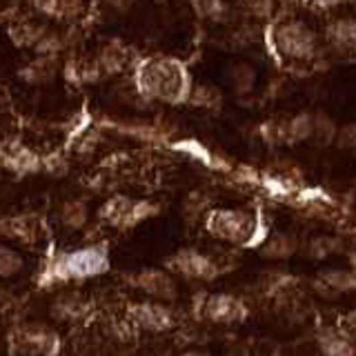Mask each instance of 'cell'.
<instances>
[{
  "label": "cell",
  "instance_id": "cell-15",
  "mask_svg": "<svg viewBox=\"0 0 356 356\" xmlns=\"http://www.w3.org/2000/svg\"><path fill=\"white\" fill-rule=\"evenodd\" d=\"M325 40L332 49L350 54L356 44V22L354 18H337L325 27Z\"/></svg>",
  "mask_w": 356,
  "mask_h": 356
},
{
  "label": "cell",
  "instance_id": "cell-8",
  "mask_svg": "<svg viewBox=\"0 0 356 356\" xmlns=\"http://www.w3.org/2000/svg\"><path fill=\"white\" fill-rule=\"evenodd\" d=\"M200 316L216 325H234L250 316V307L243 298L229 292H216L205 296L203 305H200Z\"/></svg>",
  "mask_w": 356,
  "mask_h": 356
},
{
  "label": "cell",
  "instance_id": "cell-6",
  "mask_svg": "<svg viewBox=\"0 0 356 356\" xmlns=\"http://www.w3.org/2000/svg\"><path fill=\"white\" fill-rule=\"evenodd\" d=\"M156 211H159V205L149 203V200H136L129 196H111L107 203L100 207V218L107 220L111 227L116 229H131L140 225L143 220L152 218Z\"/></svg>",
  "mask_w": 356,
  "mask_h": 356
},
{
  "label": "cell",
  "instance_id": "cell-9",
  "mask_svg": "<svg viewBox=\"0 0 356 356\" xmlns=\"http://www.w3.org/2000/svg\"><path fill=\"white\" fill-rule=\"evenodd\" d=\"M11 341L22 356H56L60 350L58 334L47 325H38V323L18 327Z\"/></svg>",
  "mask_w": 356,
  "mask_h": 356
},
{
  "label": "cell",
  "instance_id": "cell-1",
  "mask_svg": "<svg viewBox=\"0 0 356 356\" xmlns=\"http://www.w3.org/2000/svg\"><path fill=\"white\" fill-rule=\"evenodd\" d=\"M136 87L147 100H159L167 105H181L189 98L192 81L183 63L167 56L147 58L136 70Z\"/></svg>",
  "mask_w": 356,
  "mask_h": 356
},
{
  "label": "cell",
  "instance_id": "cell-14",
  "mask_svg": "<svg viewBox=\"0 0 356 356\" xmlns=\"http://www.w3.org/2000/svg\"><path fill=\"white\" fill-rule=\"evenodd\" d=\"M316 345L321 356H354V339L341 327L325 325L316 334Z\"/></svg>",
  "mask_w": 356,
  "mask_h": 356
},
{
  "label": "cell",
  "instance_id": "cell-10",
  "mask_svg": "<svg viewBox=\"0 0 356 356\" xmlns=\"http://www.w3.org/2000/svg\"><path fill=\"white\" fill-rule=\"evenodd\" d=\"M127 316L134 325H138L140 330L147 332H170L176 327V312L165 305V303H156V300H138L127 307Z\"/></svg>",
  "mask_w": 356,
  "mask_h": 356
},
{
  "label": "cell",
  "instance_id": "cell-3",
  "mask_svg": "<svg viewBox=\"0 0 356 356\" xmlns=\"http://www.w3.org/2000/svg\"><path fill=\"white\" fill-rule=\"evenodd\" d=\"M276 51L289 60H309L318 49V38L303 20H285L272 33Z\"/></svg>",
  "mask_w": 356,
  "mask_h": 356
},
{
  "label": "cell",
  "instance_id": "cell-16",
  "mask_svg": "<svg viewBox=\"0 0 356 356\" xmlns=\"http://www.w3.org/2000/svg\"><path fill=\"white\" fill-rule=\"evenodd\" d=\"M87 312V303L81 294L76 292H65L54 300L51 314L58 321H78Z\"/></svg>",
  "mask_w": 356,
  "mask_h": 356
},
{
  "label": "cell",
  "instance_id": "cell-7",
  "mask_svg": "<svg viewBox=\"0 0 356 356\" xmlns=\"http://www.w3.org/2000/svg\"><path fill=\"white\" fill-rule=\"evenodd\" d=\"M129 285L136 287L138 292H143L149 300H156V303L172 305L178 298L176 278L170 272L159 270V267H147V270H140L136 274H131Z\"/></svg>",
  "mask_w": 356,
  "mask_h": 356
},
{
  "label": "cell",
  "instance_id": "cell-22",
  "mask_svg": "<svg viewBox=\"0 0 356 356\" xmlns=\"http://www.w3.org/2000/svg\"><path fill=\"white\" fill-rule=\"evenodd\" d=\"M54 65H56V58H40V56H38V60L29 63V65L25 67V70H22L20 76L25 78L27 83H31V85L49 83L51 78L56 76Z\"/></svg>",
  "mask_w": 356,
  "mask_h": 356
},
{
  "label": "cell",
  "instance_id": "cell-5",
  "mask_svg": "<svg viewBox=\"0 0 356 356\" xmlns=\"http://www.w3.org/2000/svg\"><path fill=\"white\" fill-rule=\"evenodd\" d=\"M163 270L170 272L172 276L176 274V276L187 278V281H203V283L214 281L220 274L218 263L211 259L209 254L194 250V248H183L170 254L165 259Z\"/></svg>",
  "mask_w": 356,
  "mask_h": 356
},
{
  "label": "cell",
  "instance_id": "cell-17",
  "mask_svg": "<svg viewBox=\"0 0 356 356\" xmlns=\"http://www.w3.org/2000/svg\"><path fill=\"white\" fill-rule=\"evenodd\" d=\"M298 252V243L292 234H274L265 241L261 254L270 261H287Z\"/></svg>",
  "mask_w": 356,
  "mask_h": 356
},
{
  "label": "cell",
  "instance_id": "cell-20",
  "mask_svg": "<svg viewBox=\"0 0 356 356\" xmlns=\"http://www.w3.org/2000/svg\"><path fill=\"white\" fill-rule=\"evenodd\" d=\"M287 138L292 143L314 138V116L307 114V111H300L294 118H289V122L285 125V140Z\"/></svg>",
  "mask_w": 356,
  "mask_h": 356
},
{
  "label": "cell",
  "instance_id": "cell-12",
  "mask_svg": "<svg viewBox=\"0 0 356 356\" xmlns=\"http://www.w3.org/2000/svg\"><path fill=\"white\" fill-rule=\"evenodd\" d=\"M0 165L14 174H31L38 172L40 159L18 140H9L0 147Z\"/></svg>",
  "mask_w": 356,
  "mask_h": 356
},
{
  "label": "cell",
  "instance_id": "cell-19",
  "mask_svg": "<svg viewBox=\"0 0 356 356\" xmlns=\"http://www.w3.org/2000/svg\"><path fill=\"white\" fill-rule=\"evenodd\" d=\"M343 250V243L334 236H327V234H321V236H314L307 245H305V254L312 261H327L330 256L339 254Z\"/></svg>",
  "mask_w": 356,
  "mask_h": 356
},
{
  "label": "cell",
  "instance_id": "cell-13",
  "mask_svg": "<svg viewBox=\"0 0 356 356\" xmlns=\"http://www.w3.org/2000/svg\"><path fill=\"white\" fill-rule=\"evenodd\" d=\"M356 285V278L352 270H341V267H330V270H323L316 281L314 287L321 296H339V294H348L352 292Z\"/></svg>",
  "mask_w": 356,
  "mask_h": 356
},
{
  "label": "cell",
  "instance_id": "cell-21",
  "mask_svg": "<svg viewBox=\"0 0 356 356\" xmlns=\"http://www.w3.org/2000/svg\"><path fill=\"white\" fill-rule=\"evenodd\" d=\"M89 220V207L85 200H67L60 207V222L70 229H81Z\"/></svg>",
  "mask_w": 356,
  "mask_h": 356
},
{
  "label": "cell",
  "instance_id": "cell-25",
  "mask_svg": "<svg viewBox=\"0 0 356 356\" xmlns=\"http://www.w3.org/2000/svg\"><path fill=\"white\" fill-rule=\"evenodd\" d=\"M181 356H211V354L205 352V350H185Z\"/></svg>",
  "mask_w": 356,
  "mask_h": 356
},
{
  "label": "cell",
  "instance_id": "cell-11",
  "mask_svg": "<svg viewBox=\"0 0 356 356\" xmlns=\"http://www.w3.org/2000/svg\"><path fill=\"white\" fill-rule=\"evenodd\" d=\"M0 234L20 245H33L40 238V218L36 214L7 216L0 220Z\"/></svg>",
  "mask_w": 356,
  "mask_h": 356
},
{
  "label": "cell",
  "instance_id": "cell-2",
  "mask_svg": "<svg viewBox=\"0 0 356 356\" xmlns=\"http://www.w3.org/2000/svg\"><path fill=\"white\" fill-rule=\"evenodd\" d=\"M205 227L214 238L232 245H250L256 234V218L243 209H211L205 218Z\"/></svg>",
  "mask_w": 356,
  "mask_h": 356
},
{
  "label": "cell",
  "instance_id": "cell-23",
  "mask_svg": "<svg viewBox=\"0 0 356 356\" xmlns=\"http://www.w3.org/2000/svg\"><path fill=\"white\" fill-rule=\"evenodd\" d=\"M22 267H25V259H22V254L14 248H9V245H3L0 243V278H11L22 272Z\"/></svg>",
  "mask_w": 356,
  "mask_h": 356
},
{
  "label": "cell",
  "instance_id": "cell-18",
  "mask_svg": "<svg viewBox=\"0 0 356 356\" xmlns=\"http://www.w3.org/2000/svg\"><path fill=\"white\" fill-rule=\"evenodd\" d=\"M47 33L42 25L38 22H18V25L9 27V38L14 40L16 47H22V49H36V44L40 42V38Z\"/></svg>",
  "mask_w": 356,
  "mask_h": 356
},
{
  "label": "cell",
  "instance_id": "cell-4",
  "mask_svg": "<svg viewBox=\"0 0 356 356\" xmlns=\"http://www.w3.org/2000/svg\"><path fill=\"white\" fill-rule=\"evenodd\" d=\"M109 267V256L105 248L100 245H92V248L76 250L70 254H63L54 263V274L56 278H89L107 272Z\"/></svg>",
  "mask_w": 356,
  "mask_h": 356
},
{
  "label": "cell",
  "instance_id": "cell-24",
  "mask_svg": "<svg viewBox=\"0 0 356 356\" xmlns=\"http://www.w3.org/2000/svg\"><path fill=\"white\" fill-rule=\"evenodd\" d=\"M33 7L49 18H72L76 11L81 9L78 3H63V0H58V3H36Z\"/></svg>",
  "mask_w": 356,
  "mask_h": 356
}]
</instances>
